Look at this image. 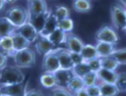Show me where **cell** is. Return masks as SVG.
I'll return each mask as SVG.
<instances>
[{
    "mask_svg": "<svg viewBox=\"0 0 126 96\" xmlns=\"http://www.w3.org/2000/svg\"><path fill=\"white\" fill-rule=\"evenodd\" d=\"M83 81H84L85 86H89L95 84L96 82L98 81V77H97V73L94 72V71H89L87 73L86 75L82 77Z\"/></svg>",
    "mask_w": 126,
    "mask_h": 96,
    "instance_id": "cell-32",
    "label": "cell"
},
{
    "mask_svg": "<svg viewBox=\"0 0 126 96\" xmlns=\"http://www.w3.org/2000/svg\"><path fill=\"white\" fill-rule=\"evenodd\" d=\"M5 4H6V3H5V0H0V12L5 9Z\"/></svg>",
    "mask_w": 126,
    "mask_h": 96,
    "instance_id": "cell-41",
    "label": "cell"
},
{
    "mask_svg": "<svg viewBox=\"0 0 126 96\" xmlns=\"http://www.w3.org/2000/svg\"><path fill=\"white\" fill-rule=\"evenodd\" d=\"M119 63V65H126V48L114 49L111 55Z\"/></svg>",
    "mask_w": 126,
    "mask_h": 96,
    "instance_id": "cell-30",
    "label": "cell"
},
{
    "mask_svg": "<svg viewBox=\"0 0 126 96\" xmlns=\"http://www.w3.org/2000/svg\"><path fill=\"white\" fill-rule=\"evenodd\" d=\"M86 90H87V95L88 96H100L101 95L99 85H98L97 83L93 84V85L86 86Z\"/></svg>",
    "mask_w": 126,
    "mask_h": 96,
    "instance_id": "cell-36",
    "label": "cell"
},
{
    "mask_svg": "<svg viewBox=\"0 0 126 96\" xmlns=\"http://www.w3.org/2000/svg\"><path fill=\"white\" fill-rule=\"evenodd\" d=\"M15 66L19 68H31L35 65V52L30 48L16 51L13 57Z\"/></svg>",
    "mask_w": 126,
    "mask_h": 96,
    "instance_id": "cell-2",
    "label": "cell"
},
{
    "mask_svg": "<svg viewBox=\"0 0 126 96\" xmlns=\"http://www.w3.org/2000/svg\"><path fill=\"white\" fill-rule=\"evenodd\" d=\"M13 47L12 36H5L0 38V53L6 55L7 57H13L15 54Z\"/></svg>",
    "mask_w": 126,
    "mask_h": 96,
    "instance_id": "cell-17",
    "label": "cell"
},
{
    "mask_svg": "<svg viewBox=\"0 0 126 96\" xmlns=\"http://www.w3.org/2000/svg\"><path fill=\"white\" fill-rule=\"evenodd\" d=\"M119 1H120L122 4H123V6L126 8V0H119Z\"/></svg>",
    "mask_w": 126,
    "mask_h": 96,
    "instance_id": "cell-43",
    "label": "cell"
},
{
    "mask_svg": "<svg viewBox=\"0 0 126 96\" xmlns=\"http://www.w3.org/2000/svg\"><path fill=\"white\" fill-rule=\"evenodd\" d=\"M86 62H87V64L89 67L90 70L94 71V72H97L100 68H102V65H101V57H99L87 60Z\"/></svg>",
    "mask_w": 126,
    "mask_h": 96,
    "instance_id": "cell-34",
    "label": "cell"
},
{
    "mask_svg": "<svg viewBox=\"0 0 126 96\" xmlns=\"http://www.w3.org/2000/svg\"><path fill=\"white\" fill-rule=\"evenodd\" d=\"M16 31V27L9 21L6 16L0 17V38L12 35Z\"/></svg>",
    "mask_w": 126,
    "mask_h": 96,
    "instance_id": "cell-18",
    "label": "cell"
},
{
    "mask_svg": "<svg viewBox=\"0 0 126 96\" xmlns=\"http://www.w3.org/2000/svg\"><path fill=\"white\" fill-rule=\"evenodd\" d=\"M6 4H13L16 1V0H5Z\"/></svg>",
    "mask_w": 126,
    "mask_h": 96,
    "instance_id": "cell-42",
    "label": "cell"
},
{
    "mask_svg": "<svg viewBox=\"0 0 126 96\" xmlns=\"http://www.w3.org/2000/svg\"><path fill=\"white\" fill-rule=\"evenodd\" d=\"M58 28L62 30L63 31H65L67 33L71 32L74 29V21L71 18H69V17L59 20Z\"/></svg>",
    "mask_w": 126,
    "mask_h": 96,
    "instance_id": "cell-29",
    "label": "cell"
},
{
    "mask_svg": "<svg viewBox=\"0 0 126 96\" xmlns=\"http://www.w3.org/2000/svg\"><path fill=\"white\" fill-rule=\"evenodd\" d=\"M11 36H12V40H13V47L15 51H18V50H21V49L29 48L31 43L16 31Z\"/></svg>",
    "mask_w": 126,
    "mask_h": 96,
    "instance_id": "cell-21",
    "label": "cell"
},
{
    "mask_svg": "<svg viewBox=\"0 0 126 96\" xmlns=\"http://www.w3.org/2000/svg\"><path fill=\"white\" fill-rule=\"evenodd\" d=\"M25 79L21 68L16 66H5L0 70V85H9L24 82Z\"/></svg>",
    "mask_w": 126,
    "mask_h": 96,
    "instance_id": "cell-1",
    "label": "cell"
},
{
    "mask_svg": "<svg viewBox=\"0 0 126 96\" xmlns=\"http://www.w3.org/2000/svg\"><path fill=\"white\" fill-rule=\"evenodd\" d=\"M67 32L63 31L61 29L57 28L55 31H53L51 33L49 34L47 39L52 43L55 47H58L60 45L64 44L66 41V38H67Z\"/></svg>",
    "mask_w": 126,
    "mask_h": 96,
    "instance_id": "cell-20",
    "label": "cell"
},
{
    "mask_svg": "<svg viewBox=\"0 0 126 96\" xmlns=\"http://www.w3.org/2000/svg\"><path fill=\"white\" fill-rule=\"evenodd\" d=\"M56 54L58 56V59L60 62V68L63 69H72L73 68V62L70 57V52L68 49H57L55 48Z\"/></svg>",
    "mask_w": 126,
    "mask_h": 96,
    "instance_id": "cell-11",
    "label": "cell"
},
{
    "mask_svg": "<svg viewBox=\"0 0 126 96\" xmlns=\"http://www.w3.org/2000/svg\"><path fill=\"white\" fill-rule=\"evenodd\" d=\"M124 9H125V13H126V8H125V7H124Z\"/></svg>",
    "mask_w": 126,
    "mask_h": 96,
    "instance_id": "cell-45",
    "label": "cell"
},
{
    "mask_svg": "<svg viewBox=\"0 0 126 96\" xmlns=\"http://www.w3.org/2000/svg\"><path fill=\"white\" fill-rule=\"evenodd\" d=\"M5 16L16 28H18L28 22L29 13L28 10L23 6H15L6 11Z\"/></svg>",
    "mask_w": 126,
    "mask_h": 96,
    "instance_id": "cell-3",
    "label": "cell"
},
{
    "mask_svg": "<svg viewBox=\"0 0 126 96\" xmlns=\"http://www.w3.org/2000/svg\"><path fill=\"white\" fill-rule=\"evenodd\" d=\"M54 75L56 79V86L67 88L70 79L74 76V74L71 69L59 68L58 70L54 72Z\"/></svg>",
    "mask_w": 126,
    "mask_h": 96,
    "instance_id": "cell-10",
    "label": "cell"
},
{
    "mask_svg": "<svg viewBox=\"0 0 126 96\" xmlns=\"http://www.w3.org/2000/svg\"><path fill=\"white\" fill-rule=\"evenodd\" d=\"M70 52V57L71 59H72V62H73L74 65H77V64H79V63L85 62V59L83 58V57L81 56L80 53H77V52Z\"/></svg>",
    "mask_w": 126,
    "mask_h": 96,
    "instance_id": "cell-37",
    "label": "cell"
},
{
    "mask_svg": "<svg viewBox=\"0 0 126 96\" xmlns=\"http://www.w3.org/2000/svg\"><path fill=\"white\" fill-rule=\"evenodd\" d=\"M124 31H125V32H126V27H125V29H124Z\"/></svg>",
    "mask_w": 126,
    "mask_h": 96,
    "instance_id": "cell-44",
    "label": "cell"
},
{
    "mask_svg": "<svg viewBox=\"0 0 126 96\" xmlns=\"http://www.w3.org/2000/svg\"><path fill=\"white\" fill-rule=\"evenodd\" d=\"M53 14H54V15L56 16V18L58 19V20H61V19L69 17V15H70V11L65 5H59V6L56 7L55 12Z\"/></svg>",
    "mask_w": 126,
    "mask_h": 96,
    "instance_id": "cell-31",
    "label": "cell"
},
{
    "mask_svg": "<svg viewBox=\"0 0 126 96\" xmlns=\"http://www.w3.org/2000/svg\"><path fill=\"white\" fill-rule=\"evenodd\" d=\"M54 48H55V46L47 38L39 36L38 39L35 41V49H36V52L39 55L44 56L48 52L51 51Z\"/></svg>",
    "mask_w": 126,
    "mask_h": 96,
    "instance_id": "cell-14",
    "label": "cell"
},
{
    "mask_svg": "<svg viewBox=\"0 0 126 96\" xmlns=\"http://www.w3.org/2000/svg\"><path fill=\"white\" fill-rule=\"evenodd\" d=\"M54 49L51 51L48 52L47 54L44 55L43 61H42V69L44 70V72L54 73L60 68V62L58 59V56L56 54Z\"/></svg>",
    "mask_w": 126,
    "mask_h": 96,
    "instance_id": "cell-7",
    "label": "cell"
},
{
    "mask_svg": "<svg viewBox=\"0 0 126 96\" xmlns=\"http://www.w3.org/2000/svg\"><path fill=\"white\" fill-rule=\"evenodd\" d=\"M95 38L97 41H105L112 44H116L120 40L115 29L108 25L103 26L102 28L99 29L95 34Z\"/></svg>",
    "mask_w": 126,
    "mask_h": 96,
    "instance_id": "cell-5",
    "label": "cell"
},
{
    "mask_svg": "<svg viewBox=\"0 0 126 96\" xmlns=\"http://www.w3.org/2000/svg\"><path fill=\"white\" fill-rule=\"evenodd\" d=\"M80 54L85 59V61L92 59L94 57H98V54H97L95 46H94L92 44H84L81 51H80Z\"/></svg>",
    "mask_w": 126,
    "mask_h": 96,
    "instance_id": "cell-24",
    "label": "cell"
},
{
    "mask_svg": "<svg viewBox=\"0 0 126 96\" xmlns=\"http://www.w3.org/2000/svg\"><path fill=\"white\" fill-rule=\"evenodd\" d=\"M74 10L78 13H87L92 8V4L90 0H74Z\"/></svg>",
    "mask_w": 126,
    "mask_h": 96,
    "instance_id": "cell-25",
    "label": "cell"
},
{
    "mask_svg": "<svg viewBox=\"0 0 126 96\" xmlns=\"http://www.w3.org/2000/svg\"><path fill=\"white\" fill-rule=\"evenodd\" d=\"M28 82L18 83H14L9 85H0V92L2 95H11V96H22L24 95L27 91Z\"/></svg>",
    "mask_w": 126,
    "mask_h": 96,
    "instance_id": "cell-6",
    "label": "cell"
},
{
    "mask_svg": "<svg viewBox=\"0 0 126 96\" xmlns=\"http://www.w3.org/2000/svg\"><path fill=\"white\" fill-rule=\"evenodd\" d=\"M111 20L112 24L117 30H123L126 27V13L124 6L113 5L111 7Z\"/></svg>",
    "mask_w": 126,
    "mask_h": 96,
    "instance_id": "cell-4",
    "label": "cell"
},
{
    "mask_svg": "<svg viewBox=\"0 0 126 96\" xmlns=\"http://www.w3.org/2000/svg\"><path fill=\"white\" fill-rule=\"evenodd\" d=\"M51 13H52L51 10L48 9L46 12H44V13H42V14H29L28 22L33 26L34 28H35V30H36V31H38V33H39L40 31L43 29L45 22H46L47 18L49 17V15H50Z\"/></svg>",
    "mask_w": 126,
    "mask_h": 96,
    "instance_id": "cell-8",
    "label": "cell"
},
{
    "mask_svg": "<svg viewBox=\"0 0 126 96\" xmlns=\"http://www.w3.org/2000/svg\"><path fill=\"white\" fill-rule=\"evenodd\" d=\"M40 83L42 87L46 89H52L56 86V79L54 73L44 72L40 77Z\"/></svg>",
    "mask_w": 126,
    "mask_h": 96,
    "instance_id": "cell-23",
    "label": "cell"
},
{
    "mask_svg": "<svg viewBox=\"0 0 126 96\" xmlns=\"http://www.w3.org/2000/svg\"><path fill=\"white\" fill-rule=\"evenodd\" d=\"M101 65L102 68H106V69H110V70H114L119 68V63L115 60L114 57L112 56H108V57H101Z\"/></svg>",
    "mask_w": 126,
    "mask_h": 96,
    "instance_id": "cell-27",
    "label": "cell"
},
{
    "mask_svg": "<svg viewBox=\"0 0 126 96\" xmlns=\"http://www.w3.org/2000/svg\"><path fill=\"white\" fill-rule=\"evenodd\" d=\"M84 87H85V83L82 77H79V76H77V75H74L73 77L71 78L68 86H67L68 90L70 91L72 94H74L75 92H77L79 89L84 88Z\"/></svg>",
    "mask_w": 126,
    "mask_h": 96,
    "instance_id": "cell-26",
    "label": "cell"
},
{
    "mask_svg": "<svg viewBox=\"0 0 126 96\" xmlns=\"http://www.w3.org/2000/svg\"><path fill=\"white\" fill-rule=\"evenodd\" d=\"M0 95H2V94H1V92H0Z\"/></svg>",
    "mask_w": 126,
    "mask_h": 96,
    "instance_id": "cell-46",
    "label": "cell"
},
{
    "mask_svg": "<svg viewBox=\"0 0 126 96\" xmlns=\"http://www.w3.org/2000/svg\"><path fill=\"white\" fill-rule=\"evenodd\" d=\"M71 70L73 72L74 75H77V76H79V77H83L87 73L91 71L86 61L79 63V64H77V65H74Z\"/></svg>",
    "mask_w": 126,
    "mask_h": 96,
    "instance_id": "cell-28",
    "label": "cell"
},
{
    "mask_svg": "<svg viewBox=\"0 0 126 96\" xmlns=\"http://www.w3.org/2000/svg\"><path fill=\"white\" fill-rule=\"evenodd\" d=\"M28 13L32 14H42L48 10L45 0H28Z\"/></svg>",
    "mask_w": 126,
    "mask_h": 96,
    "instance_id": "cell-16",
    "label": "cell"
},
{
    "mask_svg": "<svg viewBox=\"0 0 126 96\" xmlns=\"http://www.w3.org/2000/svg\"><path fill=\"white\" fill-rule=\"evenodd\" d=\"M115 84L118 87L120 93L126 91V73H120V74H118Z\"/></svg>",
    "mask_w": 126,
    "mask_h": 96,
    "instance_id": "cell-33",
    "label": "cell"
},
{
    "mask_svg": "<svg viewBox=\"0 0 126 96\" xmlns=\"http://www.w3.org/2000/svg\"><path fill=\"white\" fill-rule=\"evenodd\" d=\"M97 54L99 57H105L111 56L113 50L115 49V44L108 43L105 41H97V44L95 45Z\"/></svg>",
    "mask_w": 126,
    "mask_h": 96,
    "instance_id": "cell-19",
    "label": "cell"
},
{
    "mask_svg": "<svg viewBox=\"0 0 126 96\" xmlns=\"http://www.w3.org/2000/svg\"><path fill=\"white\" fill-rule=\"evenodd\" d=\"M16 31L21 34L22 36H24L30 43L35 42V41L39 37L38 31L35 30V28L30 24L29 22H27L26 24H23L22 26L16 28Z\"/></svg>",
    "mask_w": 126,
    "mask_h": 96,
    "instance_id": "cell-9",
    "label": "cell"
},
{
    "mask_svg": "<svg viewBox=\"0 0 126 96\" xmlns=\"http://www.w3.org/2000/svg\"><path fill=\"white\" fill-rule=\"evenodd\" d=\"M98 85H99L101 95L103 96H114L117 95L120 93L118 87L115 83L101 82Z\"/></svg>",
    "mask_w": 126,
    "mask_h": 96,
    "instance_id": "cell-22",
    "label": "cell"
},
{
    "mask_svg": "<svg viewBox=\"0 0 126 96\" xmlns=\"http://www.w3.org/2000/svg\"><path fill=\"white\" fill-rule=\"evenodd\" d=\"M7 56L5 54H2L0 53V70L4 68L7 64Z\"/></svg>",
    "mask_w": 126,
    "mask_h": 96,
    "instance_id": "cell-38",
    "label": "cell"
},
{
    "mask_svg": "<svg viewBox=\"0 0 126 96\" xmlns=\"http://www.w3.org/2000/svg\"><path fill=\"white\" fill-rule=\"evenodd\" d=\"M65 44L67 46V49L71 52H77V53H80L82 48L84 46V42L82 41L81 39H79V37L72 34L71 32H68L67 34V38H66Z\"/></svg>",
    "mask_w": 126,
    "mask_h": 96,
    "instance_id": "cell-12",
    "label": "cell"
},
{
    "mask_svg": "<svg viewBox=\"0 0 126 96\" xmlns=\"http://www.w3.org/2000/svg\"><path fill=\"white\" fill-rule=\"evenodd\" d=\"M74 94L77 96H88L87 95V90H86V86H85L84 88L79 89V90H78L77 92H75Z\"/></svg>",
    "mask_w": 126,
    "mask_h": 96,
    "instance_id": "cell-40",
    "label": "cell"
},
{
    "mask_svg": "<svg viewBox=\"0 0 126 96\" xmlns=\"http://www.w3.org/2000/svg\"><path fill=\"white\" fill-rule=\"evenodd\" d=\"M96 73H97L98 81H100V82L112 83H116L118 73H116L114 70H110V69L101 68Z\"/></svg>",
    "mask_w": 126,
    "mask_h": 96,
    "instance_id": "cell-15",
    "label": "cell"
},
{
    "mask_svg": "<svg viewBox=\"0 0 126 96\" xmlns=\"http://www.w3.org/2000/svg\"><path fill=\"white\" fill-rule=\"evenodd\" d=\"M50 94L52 95H72V93L68 91L66 87H61V86H55L53 87Z\"/></svg>",
    "mask_w": 126,
    "mask_h": 96,
    "instance_id": "cell-35",
    "label": "cell"
},
{
    "mask_svg": "<svg viewBox=\"0 0 126 96\" xmlns=\"http://www.w3.org/2000/svg\"><path fill=\"white\" fill-rule=\"evenodd\" d=\"M42 93L40 90H36V89H32L30 91H26L25 94L24 95H29V96H32V95H42Z\"/></svg>",
    "mask_w": 126,
    "mask_h": 96,
    "instance_id": "cell-39",
    "label": "cell"
},
{
    "mask_svg": "<svg viewBox=\"0 0 126 96\" xmlns=\"http://www.w3.org/2000/svg\"><path fill=\"white\" fill-rule=\"evenodd\" d=\"M58 22L59 20L56 18L54 14H50L49 17L47 18V20H46V22H45L43 29L39 32V36L47 38L49 36V34L51 33L53 31H55L56 29L58 28Z\"/></svg>",
    "mask_w": 126,
    "mask_h": 96,
    "instance_id": "cell-13",
    "label": "cell"
}]
</instances>
